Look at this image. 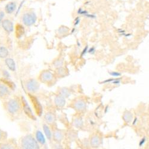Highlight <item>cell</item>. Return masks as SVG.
<instances>
[{
  "instance_id": "obj_8",
  "label": "cell",
  "mask_w": 149,
  "mask_h": 149,
  "mask_svg": "<svg viewBox=\"0 0 149 149\" xmlns=\"http://www.w3.org/2000/svg\"><path fill=\"white\" fill-rule=\"evenodd\" d=\"M1 26H2L4 31L7 33H11L14 30V24L13 22L8 19H4L1 24Z\"/></svg>"
},
{
  "instance_id": "obj_12",
  "label": "cell",
  "mask_w": 149,
  "mask_h": 149,
  "mask_svg": "<svg viewBox=\"0 0 149 149\" xmlns=\"http://www.w3.org/2000/svg\"><path fill=\"white\" fill-rule=\"evenodd\" d=\"M74 108L77 111H82L86 109V103L82 100H78L74 103Z\"/></svg>"
},
{
  "instance_id": "obj_19",
  "label": "cell",
  "mask_w": 149,
  "mask_h": 149,
  "mask_svg": "<svg viewBox=\"0 0 149 149\" xmlns=\"http://www.w3.org/2000/svg\"><path fill=\"white\" fill-rule=\"evenodd\" d=\"M43 130L45 136H47V139L48 140H51L52 137V134L49 127L46 125V124H44L43 125Z\"/></svg>"
},
{
  "instance_id": "obj_7",
  "label": "cell",
  "mask_w": 149,
  "mask_h": 149,
  "mask_svg": "<svg viewBox=\"0 0 149 149\" xmlns=\"http://www.w3.org/2000/svg\"><path fill=\"white\" fill-rule=\"evenodd\" d=\"M54 79L53 73L49 70H44L40 75V79L44 83H49Z\"/></svg>"
},
{
  "instance_id": "obj_5",
  "label": "cell",
  "mask_w": 149,
  "mask_h": 149,
  "mask_svg": "<svg viewBox=\"0 0 149 149\" xmlns=\"http://www.w3.org/2000/svg\"><path fill=\"white\" fill-rule=\"evenodd\" d=\"M25 87L29 93H35L40 89V84L34 79H29L25 84Z\"/></svg>"
},
{
  "instance_id": "obj_35",
  "label": "cell",
  "mask_w": 149,
  "mask_h": 149,
  "mask_svg": "<svg viewBox=\"0 0 149 149\" xmlns=\"http://www.w3.org/2000/svg\"><path fill=\"white\" fill-rule=\"evenodd\" d=\"M37 1H44V0H37Z\"/></svg>"
},
{
  "instance_id": "obj_30",
  "label": "cell",
  "mask_w": 149,
  "mask_h": 149,
  "mask_svg": "<svg viewBox=\"0 0 149 149\" xmlns=\"http://www.w3.org/2000/svg\"><path fill=\"white\" fill-rule=\"evenodd\" d=\"M88 53H89L90 54H94V53H95V48H94V47H93L90 48L88 49Z\"/></svg>"
},
{
  "instance_id": "obj_29",
  "label": "cell",
  "mask_w": 149,
  "mask_h": 149,
  "mask_svg": "<svg viewBox=\"0 0 149 149\" xmlns=\"http://www.w3.org/2000/svg\"><path fill=\"white\" fill-rule=\"evenodd\" d=\"M109 74H110L111 76L112 77H120L121 76V73L118 72H110Z\"/></svg>"
},
{
  "instance_id": "obj_23",
  "label": "cell",
  "mask_w": 149,
  "mask_h": 149,
  "mask_svg": "<svg viewBox=\"0 0 149 149\" xmlns=\"http://www.w3.org/2000/svg\"><path fill=\"white\" fill-rule=\"evenodd\" d=\"M59 95H61L62 97H63L65 98H67L70 95V91L68 88H63L60 89Z\"/></svg>"
},
{
  "instance_id": "obj_32",
  "label": "cell",
  "mask_w": 149,
  "mask_h": 149,
  "mask_svg": "<svg viewBox=\"0 0 149 149\" xmlns=\"http://www.w3.org/2000/svg\"><path fill=\"white\" fill-rule=\"evenodd\" d=\"M88 46H86L85 47V48L84 49V50L82 51V54H81V56H83L84 54H86V53L88 52Z\"/></svg>"
},
{
  "instance_id": "obj_9",
  "label": "cell",
  "mask_w": 149,
  "mask_h": 149,
  "mask_svg": "<svg viewBox=\"0 0 149 149\" xmlns=\"http://www.w3.org/2000/svg\"><path fill=\"white\" fill-rule=\"evenodd\" d=\"M16 7H17V5L16 2L15 1L10 2L5 7V12L8 15H11L12 13H13L15 11V10H16Z\"/></svg>"
},
{
  "instance_id": "obj_15",
  "label": "cell",
  "mask_w": 149,
  "mask_h": 149,
  "mask_svg": "<svg viewBox=\"0 0 149 149\" xmlns=\"http://www.w3.org/2000/svg\"><path fill=\"white\" fill-rule=\"evenodd\" d=\"M8 55L9 51L8 48L3 45H0V58L5 59L8 57Z\"/></svg>"
},
{
  "instance_id": "obj_24",
  "label": "cell",
  "mask_w": 149,
  "mask_h": 149,
  "mask_svg": "<svg viewBox=\"0 0 149 149\" xmlns=\"http://www.w3.org/2000/svg\"><path fill=\"white\" fill-rule=\"evenodd\" d=\"M73 125L75 127L77 128H81L83 126V120L82 119L79 118H77L74 120L73 122Z\"/></svg>"
},
{
  "instance_id": "obj_17",
  "label": "cell",
  "mask_w": 149,
  "mask_h": 149,
  "mask_svg": "<svg viewBox=\"0 0 149 149\" xmlns=\"http://www.w3.org/2000/svg\"><path fill=\"white\" fill-rule=\"evenodd\" d=\"M122 118L123 119V120L125 121V122L126 123H130L132 120L133 119V115L132 114V113L130 111H125L124 112Z\"/></svg>"
},
{
  "instance_id": "obj_20",
  "label": "cell",
  "mask_w": 149,
  "mask_h": 149,
  "mask_svg": "<svg viewBox=\"0 0 149 149\" xmlns=\"http://www.w3.org/2000/svg\"><path fill=\"white\" fill-rule=\"evenodd\" d=\"M45 120L48 123H52L55 120V116L52 113H48L45 115Z\"/></svg>"
},
{
  "instance_id": "obj_10",
  "label": "cell",
  "mask_w": 149,
  "mask_h": 149,
  "mask_svg": "<svg viewBox=\"0 0 149 149\" xmlns=\"http://www.w3.org/2000/svg\"><path fill=\"white\" fill-rule=\"evenodd\" d=\"M54 103L56 106L58 107H63L66 104L65 98L62 97L60 95H58L54 99Z\"/></svg>"
},
{
  "instance_id": "obj_3",
  "label": "cell",
  "mask_w": 149,
  "mask_h": 149,
  "mask_svg": "<svg viewBox=\"0 0 149 149\" xmlns=\"http://www.w3.org/2000/svg\"><path fill=\"white\" fill-rule=\"evenodd\" d=\"M37 17L32 10H27L24 11L21 17L22 23L26 26H31L36 21Z\"/></svg>"
},
{
  "instance_id": "obj_6",
  "label": "cell",
  "mask_w": 149,
  "mask_h": 149,
  "mask_svg": "<svg viewBox=\"0 0 149 149\" xmlns=\"http://www.w3.org/2000/svg\"><path fill=\"white\" fill-rule=\"evenodd\" d=\"M17 147V144L14 139H8L0 142V149H15Z\"/></svg>"
},
{
  "instance_id": "obj_18",
  "label": "cell",
  "mask_w": 149,
  "mask_h": 149,
  "mask_svg": "<svg viewBox=\"0 0 149 149\" xmlns=\"http://www.w3.org/2000/svg\"><path fill=\"white\" fill-rule=\"evenodd\" d=\"M54 140L59 143V142H61V141L63 139V133L61 132V131L60 130H56L54 132Z\"/></svg>"
},
{
  "instance_id": "obj_34",
  "label": "cell",
  "mask_w": 149,
  "mask_h": 149,
  "mask_svg": "<svg viewBox=\"0 0 149 149\" xmlns=\"http://www.w3.org/2000/svg\"><path fill=\"white\" fill-rule=\"evenodd\" d=\"M0 1H7V0H0Z\"/></svg>"
},
{
  "instance_id": "obj_1",
  "label": "cell",
  "mask_w": 149,
  "mask_h": 149,
  "mask_svg": "<svg viewBox=\"0 0 149 149\" xmlns=\"http://www.w3.org/2000/svg\"><path fill=\"white\" fill-rule=\"evenodd\" d=\"M3 108L11 118H15L20 114L22 110V102L17 97H9L2 102Z\"/></svg>"
},
{
  "instance_id": "obj_2",
  "label": "cell",
  "mask_w": 149,
  "mask_h": 149,
  "mask_svg": "<svg viewBox=\"0 0 149 149\" xmlns=\"http://www.w3.org/2000/svg\"><path fill=\"white\" fill-rule=\"evenodd\" d=\"M20 146L24 149H39L40 145L33 136L28 134L23 136L20 139Z\"/></svg>"
},
{
  "instance_id": "obj_13",
  "label": "cell",
  "mask_w": 149,
  "mask_h": 149,
  "mask_svg": "<svg viewBox=\"0 0 149 149\" xmlns=\"http://www.w3.org/2000/svg\"><path fill=\"white\" fill-rule=\"evenodd\" d=\"M5 63L7 68L11 71L16 70V64L14 60L11 58L7 57L5 58Z\"/></svg>"
},
{
  "instance_id": "obj_31",
  "label": "cell",
  "mask_w": 149,
  "mask_h": 149,
  "mask_svg": "<svg viewBox=\"0 0 149 149\" xmlns=\"http://www.w3.org/2000/svg\"><path fill=\"white\" fill-rule=\"evenodd\" d=\"M146 141V137H144V138L142 139L141 140V141H140L139 146H140V147H142V146L144 145V144L145 143Z\"/></svg>"
},
{
  "instance_id": "obj_22",
  "label": "cell",
  "mask_w": 149,
  "mask_h": 149,
  "mask_svg": "<svg viewBox=\"0 0 149 149\" xmlns=\"http://www.w3.org/2000/svg\"><path fill=\"white\" fill-rule=\"evenodd\" d=\"M69 31V29L68 27L62 26L60 27L59 29H58V33L60 36H64L67 33H68Z\"/></svg>"
},
{
  "instance_id": "obj_26",
  "label": "cell",
  "mask_w": 149,
  "mask_h": 149,
  "mask_svg": "<svg viewBox=\"0 0 149 149\" xmlns=\"http://www.w3.org/2000/svg\"><path fill=\"white\" fill-rule=\"evenodd\" d=\"M53 65L56 68H59L60 67H62V66L63 65V60L62 58H58L55 60L53 63Z\"/></svg>"
},
{
  "instance_id": "obj_27",
  "label": "cell",
  "mask_w": 149,
  "mask_h": 149,
  "mask_svg": "<svg viewBox=\"0 0 149 149\" xmlns=\"http://www.w3.org/2000/svg\"><path fill=\"white\" fill-rule=\"evenodd\" d=\"M66 72H67V70H66V69H65L63 68L60 67V68H58V74L60 76H62V77L66 76Z\"/></svg>"
},
{
  "instance_id": "obj_28",
  "label": "cell",
  "mask_w": 149,
  "mask_h": 149,
  "mask_svg": "<svg viewBox=\"0 0 149 149\" xmlns=\"http://www.w3.org/2000/svg\"><path fill=\"white\" fill-rule=\"evenodd\" d=\"M4 17H5L4 11L1 10H0V26H1V24L3 22V20H4Z\"/></svg>"
},
{
  "instance_id": "obj_21",
  "label": "cell",
  "mask_w": 149,
  "mask_h": 149,
  "mask_svg": "<svg viewBox=\"0 0 149 149\" xmlns=\"http://www.w3.org/2000/svg\"><path fill=\"white\" fill-rule=\"evenodd\" d=\"M16 35H17V38H20L21 36L23 35L24 32V29L23 28V26L20 24H17L16 27Z\"/></svg>"
},
{
  "instance_id": "obj_16",
  "label": "cell",
  "mask_w": 149,
  "mask_h": 149,
  "mask_svg": "<svg viewBox=\"0 0 149 149\" xmlns=\"http://www.w3.org/2000/svg\"><path fill=\"white\" fill-rule=\"evenodd\" d=\"M100 143H101L100 139L99 138V136L97 135L93 136L90 140V144L93 147H98L99 146H100Z\"/></svg>"
},
{
  "instance_id": "obj_33",
  "label": "cell",
  "mask_w": 149,
  "mask_h": 149,
  "mask_svg": "<svg viewBox=\"0 0 149 149\" xmlns=\"http://www.w3.org/2000/svg\"><path fill=\"white\" fill-rule=\"evenodd\" d=\"M136 120H137V118H135V119H134V120L133 121V125H135V124L136 123Z\"/></svg>"
},
{
  "instance_id": "obj_11",
  "label": "cell",
  "mask_w": 149,
  "mask_h": 149,
  "mask_svg": "<svg viewBox=\"0 0 149 149\" xmlns=\"http://www.w3.org/2000/svg\"><path fill=\"white\" fill-rule=\"evenodd\" d=\"M22 104H23V110H24V111H25L26 114H27L29 117L32 118H32H34L32 112V110H31V108L29 107V106H28V103H27L26 100H25V99H24V98H22Z\"/></svg>"
},
{
  "instance_id": "obj_25",
  "label": "cell",
  "mask_w": 149,
  "mask_h": 149,
  "mask_svg": "<svg viewBox=\"0 0 149 149\" xmlns=\"http://www.w3.org/2000/svg\"><path fill=\"white\" fill-rule=\"evenodd\" d=\"M7 138H8L7 132L0 128V142L4 141Z\"/></svg>"
},
{
  "instance_id": "obj_4",
  "label": "cell",
  "mask_w": 149,
  "mask_h": 149,
  "mask_svg": "<svg viewBox=\"0 0 149 149\" xmlns=\"http://www.w3.org/2000/svg\"><path fill=\"white\" fill-rule=\"evenodd\" d=\"M11 94L10 86L1 79H0V101L3 102L8 98Z\"/></svg>"
},
{
  "instance_id": "obj_14",
  "label": "cell",
  "mask_w": 149,
  "mask_h": 149,
  "mask_svg": "<svg viewBox=\"0 0 149 149\" xmlns=\"http://www.w3.org/2000/svg\"><path fill=\"white\" fill-rule=\"evenodd\" d=\"M36 140L38 143L44 145L46 143V140L44 134L40 131H37L36 132Z\"/></svg>"
}]
</instances>
